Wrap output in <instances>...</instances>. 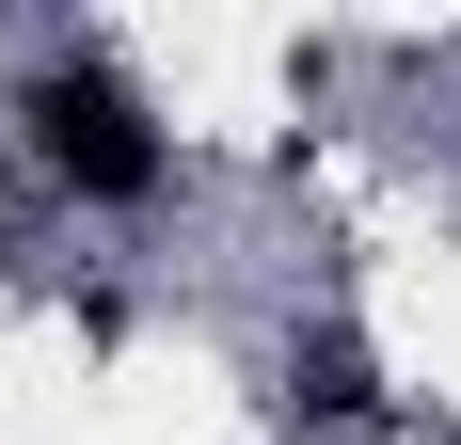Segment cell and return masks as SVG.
I'll list each match as a JSON object with an SVG mask.
<instances>
[{
	"label": "cell",
	"instance_id": "6da1fadb",
	"mask_svg": "<svg viewBox=\"0 0 461 445\" xmlns=\"http://www.w3.org/2000/svg\"><path fill=\"white\" fill-rule=\"evenodd\" d=\"M32 143H48V176H64V191H95V207H143V191H159L143 95L112 80V64H48V80H32Z\"/></svg>",
	"mask_w": 461,
	"mask_h": 445
}]
</instances>
